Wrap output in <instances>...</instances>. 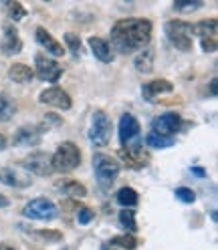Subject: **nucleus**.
<instances>
[{
  "mask_svg": "<svg viewBox=\"0 0 218 250\" xmlns=\"http://www.w3.org/2000/svg\"><path fill=\"white\" fill-rule=\"evenodd\" d=\"M153 59H155V51L152 49V46H146V49H142L139 55L135 57V69L139 73H152Z\"/></svg>",
  "mask_w": 218,
  "mask_h": 250,
  "instance_id": "20",
  "label": "nucleus"
},
{
  "mask_svg": "<svg viewBox=\"0 0 218 250\" xmlns=\"http://www.w3.org/2000/svg\"><path fill=\"white\" fill-rule=\"evenodd\" d=\"M93 169L95 178L101 188H109L119 176V162L107 153H95L93 155Z\"/></svg>",
  "mask_w": 218,
  "mask_h": 250,
  "instance_id": "3",
  "label": "nucleus"
},
{
  "mask_svg": "<svg viewBox=\"0 0 218 250\" xmlns=\"http://www.w3.org/2000/svg\"><path fill=\"white\" fill-rule=\"evenodd\" d=\"M200 6H202L200 2H178V4H176V10H188V12H190V10H196V8H200Z\"/></svg>",
  "mask_w": 218,
  "mask_h": 250,
  "instance_id": "34",
  "label": "nucleus"
},
{
  "mask_svg": "<svg viewBox=\"0 0 218 250\" xmlns=\"http://www.w3.org/2000/svg\"><path fill=\"white\" fill-rule=\"evenodd\" d=\"M44 129H39V127H21L19 133L14 135V144L19 147H28V146H37L41 142V135H43Z\"/></svg>",
  "mask_w": 218,
  "mask_h": 250,
  "instance_id": "16",
  "label": "nucleus"
},
{
  "mask_svg": "<svg viewBox=\"0 0 218 250\" xmlns=\"http://www.w3.org/2000/svg\"><path fill=\"white\" fill-rule=\"evenodd\" d=\"M10 204V202H8V198L6 196H2V194H0V208H6Z\"/></svg>",
  "mask_w": 218,
  "mask_h": 250,
  "instance_id": "36",
  "label": "nucleus"
},
{
  "mask_svg": "<svg viewBox=\"0 0 218 250\" xmlns=\"http://www.w3.org/2000/svg\"><path fill=\"white\" fill-rule=\"evenodd\" d=\"M35 62H37V77L41 81L55 83V81H59V77L63 75V69H61L59 62L49 59V57H44V55H37Z\"/></svg>",
  "mask_w": 218,
  "mask_h": 250,
  "instance_id": "8",
  "label": "nucleus"
},
{
  "mask_svg": "<svg viewBox=\"0 0 218 250\" xmlns=\"http://www.w3.org/2000/svg\"><path fill=\"white\" fill-rule=\"evenodd\" d=\"M4 8H6L8 17H10L12 21H21V19H24V17H26L24 6H22L21 2H17V0H8V2L4 4Z\"/></svg>",
  "mask_w": 218,
  "mask_h": 250,
  "instance_id": "27",
  "label": "nucleus"
},
{
  "mask_svg": "<svg viewBox=\"0 0 218 250\" xmlns=\"http://www.w3.org/2000/svg\"><path fill=\"white\" fill-rule=\"evenodd\" d=\"M14 111H17V107L10 101V97L0 95V121H8L14 115Z\"/></svg>",
  "mask_w": 218,
  "mask_h": 250,
  "instance_id": "26",
  "label": "nucleus"
},
{
  "mask_svg": "<svg viewBox=\"0 0 218 250\" xmlns=\"http://www.w3.org/2000/svg\"><path fill=\"white\" fill-rule=\"evenodd\" d=\"M39 101L43 105H49V107H57V109H63V111H67V109H71V97L69 93L59 89V87H51V89H44L41 95H39Z\"/></svg>",
  "mask_w": 218,
  "mask_h": 250,
  "instance_id": "10",
  "label": "nucleus"
},
{
  "mask_svg": "<svg viewBox=\"0 0 218 250\" xmlns=\"http://www.w3.org/2000/svg\"><path fill=\"white\" fill-rule=\"evenodd\" d=\"M119 222L123 228H128L130 232H135L137 230V224H135V212L133 210H121L119 212Z\"/></svg>",
  "mask_w": 218,
  "mask_h": 250,
  "instance_id": "28",
  "label": "nucleus"
},
{
  "mask_svg": "<svg viewBox=\"0 0 218 250\" xmlns=\"http://www.w3.org/2000/svg\"><path fill=\"white\" fill-rule=\"evenodd\" d=\"M79 164H81V151L73 142H63L51 155L53 171H61V174H69V171L79 167Z\"/></svg>",
  "mask_w": 218,
  "mask_h": 250,
  "instance_id": "2",
  "label": "nucleus"
},
{
  "mask_svg": "<svg viewBox=\"0 0 218 250\" xmlns=\"http://www.w3.org/2000/svg\"><path fill=\"white\" fill-rule=\"evenodd\" d=\"M109 244L123 248V250H133L137 246V240H135V236H131V234H121V236H113L109 240Z\"/></svg>",
  "mask_w": 218,
  "mask_h": 250,
  "instance_id": "25",
  "label": "nucleus"
},
{
  "mask_svg": "<svg viewBox=\"0 0 218 250\" xmlns=\"http://www.w3.org/2000/svg\"><path fill=\"white\" fill-rule=\"evenodd\" d=\"M192 35H198L202 39H216V19L200 21L192 26Z\"/></svg>",
  "mask_w": 218,
  "mask_h": 250,
  "instance_id": "21",
  "label": "nucleus"
},
{
  "mask_svg": "<svg viewBox=\"0 0 218 250\" xmlns=\"http://www.w3.org/2000/svg\"><path fill=\"white\" fill-rule=\"evenodd\" d=\"M0 49H2V55L12 57V55H19L22 51V41L17 33V28L12 24L4 26V35H2V42H0Z\"/></svg>",
  "mask_w": 218,
  "mask_h": 250,
  "instance_id": "12",
  "label": "nucleus"
},
{
  "mask_svg": "<svg viewBox=\"0 0 218 250\" xmlns=\"http://www.w3.org/2000/svg\"><path fill=\"white\" fill-rule=\"evenodd\" d=\"M119 142L123 149L142 147V142H139V121L131 113H126L119 119Z\"/></svg>",
  "mask_w": 218,
  "mask_h": 250,
  "instance_id": "5",
  "label": "nucleus"
},
{
  "mask_svg": "<svg viewBox=\"0 0 218 250\" xmlns=\"http://www.w3.org/2000/svg\"><path fill=\"white\" fill-rule=\"evenodd\" d=\"M37 41H39V44L41 46H44L46 49V53H51L53 57H63L65 55V49H63V44H61L49 30L46 28H43V26H39L37 28Z\"/></svg>",
  "mask_w": 218,
  "mask_h": 250,
  "instance_id": "14",
  "label": "nucleus"
},
{
  "mask_svg": "<svg viewBox=\"0 0 218 250\" xmlns=\"http://www.w3.org/2000/svg\"><path fill=\"white\" fill-rule=\"evenodd\" d=\"M146 144L150 146V147H155V149H166V147H170L174 142H172V137H164V135H158V133H148V137H146Z\"/></svg>",
  "mask_w": 218,
  "mask_h": 250,
  "instance_id": "24",
  "label": "nucleus"
},
{
  "mask_svg": "<svg viewBox=\"0 0 218 250\" xmlns=\"http://www.w3.org/2000/svg\"><path fill=\"white\" fill-rule=\"evenodd\" d=\"M93 216H95V212L89 210V208H81L79 214H77V218H79V224H89L93 220Z\"/></svg>",
  "mask_w": 218,
  "mask_h": 250,
  "instance_id": "32",
  "label": "nucleus"
},
{
  "mask_svg": "<svg viewBox=\"0 0 218 250\" xmlns=\"http://www.w3.org/2000/svg\"><path fill=\"white\" fill-rule=\"evenodd\" d=\"M65 42H67V49H69L75 57L81 53V39H79V35L67 33V35H65Z\"/></svg>",
  "mask_w": 218,
  "mask_h": 250,
  "instance_id": "29",
  "label": "nucleus"
},
{
  "mask_svg": "<svg viewBox=\"0 0 218 250\" xmlns=\"http://www.w3.org/2000/svg\"><path fill=\"white\" fill-rule=\"evenodd\" d=\"M35 77V71L30 69L28 65H24V62H17V65H12L8 69V79L14 81V83H30Z\"/></svg>",
  "mask_w": 218,
  "mask_h": 250,
  "instance_id": "19",
  "label": "nucleus"
},
{
  "mask_svg": "<svg viewBox=\"0 0 218 250\" xmlns=\"http://www.w3.org/2000/svg\"><path fill=\"white\" fill-rule=\"evenodd\" d=\"M39 236L44 238L46 242H61V238H63V234L57 232V230H41Z\"/></svg>",
  "mask_w": 218,
  "mask_h": 250,
  "instance_id": "31",
  "label": "nucleus"
},
{
  "mask_svg": "<svg viewBox=\"0 0 218 250\" xmlns=\"http://www.w3.org/2000/svg\"><path fill=\"white\" fill-rule=\"evenodd\" d=\"M57 188L63 194H67V196H73V198H85L87 196V188L83 186V184H79V182H75V180H69V182H61V184H57Z\"/></svg>",
  "mask_w": 218,
  "mask_h": 250,
  "instance_id": "22",
  "label": "nucleus"
},
{
  "mask_svg": "<svg viewBox=\"0 0 218 250\" xmlns=\"http://www.w3.org/2000/svg\"><path fill=\"white\" fill-rule=\"evenodd\" d=\"M202 49L206 53H214L216 51V39H202Z\"/></svg>",
  "mask_w": 218,
  "mask_h": 250,
  "instance_id": "33",
  "label": "nucleus"
},
{
  "mask_svg": "<svg viewBox=\"0 0 218 250\" xmlns=\"http://www.w3.org/2000/svg\"><path fill=\"white\" fill-rule=\"evenodd\" d=\"M182 127V119L178 113H164L160 117H155L153 123H152V129L153 133L158 135H164V137H172L180 131Z\"/></svg>",
  "mask_w": 218,
  "mask_h": 250,
  "instance_id": "9",
  "label": "nucleus"
},
{
  "mask_svg": "<svg viewBox=\"0 0 218 250\" xmlns=\"http://www.w3.org/2000/svg\"><path fill=\"white\" fill-rule=\"evenodd\" d=\"M176 198L182 200V202H186V204H192V202L196 200V196H194V192L190 190V188H178V190H176Z\"/></svg>",
  "mask_w": 218,
  "mask_h": 250,
  "instance_id": "30",
  "label": "nucleus"
},
{
  "mask_svg": "<svg viewBox=\"0 0 218 250\" xmlns=\"http://www.w3.org/2000/svg\"><path fill=\"white\" fill-rule=\"evenodd\" d=\"M172 89L174 87H172V83H170V81H166V79H153V81H148L144 85L142 93H144V97L148 101H153L158 95H162V93H170Z\"/></svg>",
  "mask_w": 218,
  "mask_h": 250,
  "instance_id": "18",
  "label": "nucleus"
},
{
  "mask_svg": "<svg viewBox=\"0 0 218 250\" xmlns=\"http://www.w3.org/2000/svg\"><path fill=\"white\" fill-rule=\"evenodd\" d=\"M210 91H212V95H216V79H212V83H210Z\"/></svg>",
  "mask_w": 218,
  "mask_h": 250,
  "instance_id": "38",
  "label": "nucleus"
},
{
  "mask_svg": "<svg viewBox=\"0 0 218 250\" xmlns=\"http://www.w3.org/2000/svg\"><path fill=\"white\" fill-rule=\"evenodd\" d=\"M0 182L10 186V188H28L33 180H30V176L22 174L21 169L4 166V167H0Z\"/></svg>",
  "mask_w": 218,
  "mask_h": 250,
  "instance_id": "13",
  "label": "nucleus"
},
{
  "mask_svg": "<svg viewBox=\"0 0 218 250\" xmlns=\"http://www.w3.org/2000/svg\"><path fill=\"white\" fill-rule=\"evenodd\" d=\"M137 200H139V196H137V192L133 190V188H121V190L117 192V202H119L123 208L135 206Z\"/></svg>",
  "mask_w": 218,
  "mask_h": 250,
  "instance_id": "23",
  "label": "nucleus"
},
{
  "mask_svg": "<svg viewBox=\"0 0 218 250\" xmlns=\"http://www.w3.org/2000/svg\"><path fill=\"white\" fill-rule=\"evenodd\" d=\"M0 250H17V246H12L8 242H0Z\"/></svg>",
  "mask_w": 218,
  "mask_h": 250,
  "instance_id": "35",
  "label": "nucleus"
},
{
  "mask_svg": "<svg viewBox=\"0 0 218 250\" xmlns=\"http://www.w3.org/2000/svg\"><path fill=\"white\" fill-rule=\"evenodd\" d=\"M152 22L144 19H123L111 28V44L121 55L142 51L150 44Z\"/></svg>",
  "mask_w": 218,
  "mask_h": 250,
  "instance_id": "1",
  "label": "nucleus"
},
{
  "mask_svg": "<svg viewBox=\"0 0 218 250\" xmlns=\"http://www.w3.org/2000/svg\"><path fill=\"white\" fill-rule=\"evenodd\" d=\"M89 46L93 55H95L101 62H111L113 61V49L109 46V42L105 39H99V37H91L89 39Z\"/></svg>",
  "mask_w": 218,
  "mask_h": 250,
  "instance_id": "17",
  "label": "nucleus"
},
{
  "mask_svg": "<svg viewBox=\"0 0 218 250\" xmlns=\"http://www.w3.org/2000/svg\"><path fill=\"white\" fill-rule=\"evenodd\" d=\"M89 139L93 142V146H97V147H105L109 144V139H111V121H109V117L103 111L93 113Z\"/></svg>",
  "mask_w": 218,
  "mask_h": 250,
  "instance_id": "7",
  "label": "nucleus"
},
{
  "mask_svg": "<svg viewBox=\"0 0 218 250\" xmlns=\"http://www.w3.org/2000/svg\"><path fill=\"white\" fill-rule=\"evenodd\" d=\"M4 147H6V137L0 133V149H4Z\"/></svg>",
  "mask_w": 218,
  "mask_h": 250,
  "instance_id": "37",
  "label": "nucleus"
},
{
  "mask_svg": "<svg viewBox=\"0 0 218 250\" xmlns=\"http://www.w3.org/2000/svg\"><path fill=\"white\" fill-rule=\"evenodd\" d=\"M166 35L176 49L190 51L192 49V24L184 21H170L166 24Z\"/></svg>",
  "mask_w": 218,
  "mask_h": 250,
  "instance_id": "4",
  "label": "nucleus"
},
{
  "mask_svg": "<svg viewBox=\"0 0 218 250\" xmlns=\"http://www.w3.org/2000/svg\"><path fill=\"white\" fill-rule=\"evenodd\" d=\"M22 214L26 218H30V220L49 222V220H55V218L59 216V210H57V206L53 204L51 200H46V198H35V200H30L28 204L24 206Z\"/></svg>",
  "mask_w": 218,
  "mask_h": 250,
  "instance_id": "6",
  "label": "nucleus"
},
{
  "mask_svg": "<svg viewBox=\"0 0 218 250\" xmlns=\"http://www.w3.org/2000/svg\"><path fill=\"white\" fill-rule=\"evenodd\" d=\"M119 155H121V160L126 162V166L131 167V169H142L150 162V155L144 151V147H139V149H121Z\"/></svg>",
  "mask_w": 218,
  "mask_h": 250,
  "instance_id": "15",
  "label": "nucleus"
},
{
  "mask_svg": "<svg viewBox=\"0 0 218 250\" xmlns=\"http://www.w3.org/2000/svg\"><path fill=\"white\" fill-rule=\"evenodd\" d=\"M22 167H26L30 174H37V176H51L53 174V166H51V155H46L43 151H37L33 155L22 162Z\"/></svg>",
  "mask_w": 218,
  "mask_h": 250,
  "instance_id": "11",
  "label": "nucleus"
}]
</instances>
